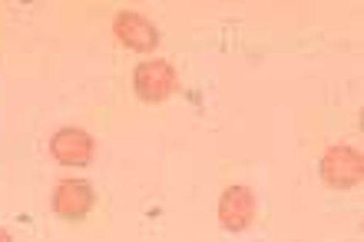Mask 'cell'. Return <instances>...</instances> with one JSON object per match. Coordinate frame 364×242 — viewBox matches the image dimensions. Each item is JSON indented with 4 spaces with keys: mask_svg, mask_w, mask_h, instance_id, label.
I'll return each instance as SVG.
<instances>
[{
    "mask_svg": "<svg viewBox=\"0 0 364 242\" xmlns=\"http://www.w3.org/2000/svg\"><path fill=\"white\" fill-rule=\"evenodd\" d=\"M321 176L335 189H355L361 179V153L351 146H331L321 159Z\"/></svg>",
    "mask_w": 364,
    "mask_h": 242,
    "instance_id": "1",
    "label": "cell"
},
{
    "mask_svg": "<svg viewBox=\"0 0 364 242\" xmlns=\"http://www.w3.org/2000/svg\"><path fill=\"white\" fill-rule=\"evenodd\" d=\"M133 87H136V93H139V100L159 103V100H166L176 90V73L166 60H146V63L136 67Z\"/></svg>",
    "mask_w": 364,
    "mask_h": 242,
    "instance_id": "2",
    "label": "cell"
},
{
    "mask_svg": "<svg viewBox=\"0 0 364 242\" xmlns=\"http://www.w3.org/2000/svg\"><path fill=\"white\" fill-rule=\"evenodd\" d=\"M219 219L229 233L249 229V223L255 219V196H252V189H245V186L225 189L219 199Z\"/></svg>",
    "mask_w": 364,
    "mask_h": 242,
    "instance_id": "3",
    "label": "cell"
},
{
    "mask_svg": "<svg viewBox=\"0 0 364 242\" xmlns=\"http://www.w3.org/2000/svg\"><path fill=\"white\" fill-rule=\"evenodd\" d=\"M50 153L63 166H87L90 159H93V136L77 130V126H67V130H60V133L53 136Z\"/></svg>",
    "mask_w": 364,
    "mask_h": 242,
    "instance_id": "4",
    "label": "cell"
},
{
    "mask_svg": "<svg viewBox=\"0 0 364 242\" xmlns=\"http://www.w3.org/2000/svg\"><path fill=\"white\" fill-rule=\"evenodd\" d=\"M93 209V186L83 179H63L53 193V213L63 219H83Z\"/></svg>",
    "mask_w": 364,
    "mask_h": 242,
    "instance_id": "5",
    "label": "cell"
},
{
    "mask_svg": "<svg viewBox=\"0 0 364 242\" xmlns=\"http://www.w3.org/2000/svg\"><path fill=\"white\" fill-rule=\"evenodd\" d=\"M113 30H116V37L123 40L129 50H136V53H149V50L159 43V33H156V27L146 17L133 14V10H123V14L116 17Z\"/></svg>",
    "mask_w": 364,
    "mask_h": 242,
    "instance_id": "6",
    "label": "cell"
},
{
    "mask_svg": "<svg viewBox=\"0 0 364 242\" xmlns=\"http://www.w3.org/2000/svg\"><path fill=\"white\" fill-rule=\"evenodd\" d=\"M0 242H17V239H14V236H10L7 229H0Z\"/></svg>",
    "mask_w": 364,
    "mask_h": 242,
    "instance_id": "7",
    "label": "cell"
}]
</instances>
